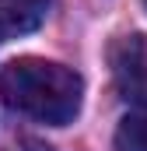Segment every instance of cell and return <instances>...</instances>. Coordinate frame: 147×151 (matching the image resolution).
<instances>
[{"instance_id":"obj_3","label":"cell","mask_w":147,"mask_h":151,"mask_svg":"<svg viewBox=\"0 0 147 151\" xmlns=\"http://www.w3.org/2000/svg\"><path fill=\"white\" fill-rule=\"evenodd\" d=\"M49 14V0H0V42L35 32Z\"/></svg>"},{"instance_id":"obj_5","label":"cell","mask_w":147,"mask_h":151,"mask_svg":"<svg viewBox=\"0 0 147 151\" xmlns=\"http://www.w3.org/2000/svg\"><path fill=\"white\" fill-rule=\"evenodd\" d=\"M4 151H53V148L42 144V141H35V137H21L18 144H11V148H4Z\"/></svg>"},{"instance_id":"obj_1","label":"cell","mask_w":147,"mask_h":151,"mask_svg":"<svg viewBox=\"0 0 147 151\" xmlns=\"http://www.w3.org/2000/svg\"><path fill=\"white\" fill-rule=\"evenodd\" d=\"M81 99H84V81L63 63L21 56L0 67V102L28 119L67 127L81 113Z\"/></svg>"},{"instance_id":"obj_4","label":"cell","mask_w":147,"mask_h":151,"mask_svg":"<svg viewBox=\"0 0 147 151\" xmlns=\"http://www.w3.org/2000/svg\"><path fill=\"white\" fill-rule=\"evenodd\" d=\"M116 151H147V106L133 109L116 127Z\"/></svg>"},{"instance_id":"obj_6","label":"cell","mask_w":147,"mask_h":151,"mask_svg":"<svg viewBox=\"0 0 147 151\" xmlns=\"http://www.w3.org/2000/svg\"><path fill=\"white\" fill-rule=\"evenodd\" d=\"M144 4H147V0H144Z\"/></svg>"},{"instance_id":"obj_2","label":"cell","mask_w":147,"mask_h":151,"mask_svg":"<svg viewBox=\"0 0 147 151\" xmlns=\"http://www.w3.org/2000/svg\"><path fill=\"white\" fill-rule=\"evenodd\" d=\"M109 63L123 91H130L133 99L147 95V35H119L109 46Z\"/></svg>"}]
</instances>
